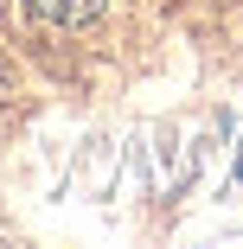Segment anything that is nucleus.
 <instances>
[{
    "label": "nucleus",
    "instance_id": "nucleus-2",
    "mask_svg": "<svg viewBox=\"0 0 243 249\" xmlns=\"http://www.w3.org/2000/svg\"><path fill=\"white\" fill-rule=\"evenodd\" d=\"M0 83H7V71H0Z\"/></svg>",
    "mask_w": 243,
    "mask_h": 249
},
{
    "label": "nucleus",
    "instance_id": "nucleus-1",
    "mask_svg": "<svg viewBox=\"0 0 243 249\" xmlns=\"http://www.w3.org/2000/svg\"><path fill=\"white\" fill-rule=\"evenodd\" d=\"M103 7H109V0H32V13L52 19V26H90Z\"/></svg>",
    "mask_w": 243,
    "mask_h": 249
}]
</instances>
